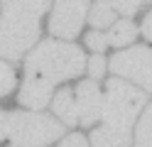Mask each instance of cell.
<instances>
[{
    "label": "cell",
    "instance_id": "cell-1",
    "mask_svg": "<svg viewBox=\"0 0 152 147\" xmlns=\"http://www.w3.org/2000/svg\"><path fill=\"white\" fill-rule=\"evenodd\" d=\"M86 66V56L71 42L47 39L27 56L25 64V81L20 88V103L39 110L49 103L52 88L61 81L81 76Z\"/></svg>",
    "mask_w": 152,
    "mask_h": 147
},
{
    "label": "cell",
    "instance_id": "cell-2",
    "mask_svg": "<svg viewBox=\"0 0 152 147\" xmlns=\"http://www.w3.org/2000/svg\"><path fill=\"white\" fill-rule=\"evenodd\" d=\"M49 0H3L0 12V56L17 61L39 39V20Z\"/></svg>",
    "mask_w": 152,
    "mask_h": 147
},
{
    "label": "cell",
    "instance_id": "cell-3",
    "mask_svg": "<svg viewBox=\"0 0 152 147\" xmlns=\"http://www.w3.org/2000/svg\"><path fill=\"white\" fill-rule=\"evenodd\" d=\"M64 132L61 123L44 113H7L0 110V140H12L17 145L44 147L59 140Z\"/></svg>",
    "mask_w": 152,
    "mask_h": 147
},
{
    "label": "cell",
    "instance_id": "cell-4",
    "mask_svg": "<svg viewBox=\"0 0 152 147\" xmlns=\"http://www.w3.org/2000/svg\"><path fill=\"white\" fill-rule=\"evenodd\" d=\"M106 88L108 91H106V96H103V113H101V118L106 120V125L130 132L135 118L140 115V108L145 105V93H142L140 88L130 86L128 81L118 78V76L110 78Z\"/></svg>",
    "mask_w": 152,
    "mask_h": 147
},
{
    "label": "cell",
    "instance_id": "cell-5",
    "mask_svg": "<svg viewBox=\"0 0 152 147\" xmlns=\"http://www.w3.org/2000/svg\"><path fill=\"white\" fill-rule=\"evenodd\" d=\"M108 66L118 78H128L152 93V49L147 47L123 49L110 59Z\"/></svg>",
    "mask_w": 152,
    "mask_h": 147
},
{
    "label": "cell",
    "instance_id": "cell-6",
    "mask_svg": "<svg viewBox=\"0 0 152 147\" xmlns=\"http://www.w3.org/2000/svg\"><path fill=\"white\" fill-rule=\"evenodd\" d=\"M88 15V0H56L49 17V32L61 39H74Z\"/></svg>",
    "mask_w": 152,
    "mask_h": 147
},
{
    "label": "cell",
    "instance_id": "cell-7",
    "mask_svg": "<svg viewBox=\"0 0 152 147\" xmlns=\"http://www.w3.org/2000/svg\"><path fill=\"white\" fill-rule=\"evenodd\" d=\"M76 110H79L81 125H93L103 113V96L96 81H81L76 86Z\"/></svg>",
    "mask_w": 152,
    "mask_h": 147
},
{
    "label": "cell",
    "instance_id": "cell-8",
    "mask_svg": "<svg viewBox=\"0 0 152 147\" xmlns=\"http://www.w3.org/2000/svg\"><path fill=\"white\" fill-rule=\"evenodd\" d=\"M91 147H130V132L110 125L96 127L91 135Z\"/></svg>",
    "mask_w": 152,
    "mask_h": 147
},
{
    "label": "cell",
    "instance_id": "cell-9",
    "mask_svg": "<svg viewBox=\"0 0 152 147\" xmlns=\"http://www.w3.org/2000/svg\"><path fill=\"white\" fill-rule=\"evenodd\" d=\"M52 108H54V115H56V118H61V123H64V125H76V123H79L76 98H74V93H71V91L61 88V91L54 96Z\"/></svg>",
    "mask_w": 152,
    "mask_h": 147
},
{
    "label": "cell",
    "instance_id": "cell-10",
    "mask_svg": "<svg viewBox=\"0 0 152 147\" xmlns=\"http://www.w3.org/2000/svg\"><path fill=\"white\" fill-rule=\"evenodd\" d=\"M106 37H108V44L125 47V44H130L132 39L137 37V25L132 22V20H118V22L110 25V29L106 32Z\"/></svg>",
    "mask_w": 152,
    "mask_h": 147
},
{
    "label": "cell",
    "instance_id": "cell-11",
    "mask_svg": "<svg viewBox=\"0 0 152 147\" xmlns=\"http://www.w3.org/2000/svg\"><path fill=\"white\" fill-rule=\"evenodd\" d=\"M135 147H152V103L140 115V123L135 130Z\"/></svg>",
    "mask_w": 152,
    "mask_h": 147
},
{
    "label": "cell",
    "instance_id": "cell-12",
    "mask_svg": "<svg viewBox=\"0 0 152 147\" xmlns=\"http://www.w3.org/2000/svg\"><path fill=\"white\" fill-rule=\"evenodd\" d=\"M88 20L96 29H106L115 22V10H110L106 3H96L93 7H88Z\"/></svg>",
    "mask_w": 152,
    "mask_h": 147
},
{
    "label": "cell",
    "instance_id": "cell-13",
    "mask_svg": "<svg viewBox=\"0 0 152 147\" xmlns=\"http://www.w3.org/2000/svg\"><path fill=\"white\" fill-rule=\"evenodd\" d=\"M98 3H106L110 10H118L123 15H132L140 10V5H147L152 0H98Z\"/></svg>",
    "mask_w": 152,
    "mask_h": 147
},
{
    "label": "cell",
    "instance_id": "cell-14",
    "mask_svg": "<svg viewBox=\"0 0 152 147\" xmlns=\"http://www.w3.org/2000/svg\"><path fill=\"white\" fill-rule=\"evenodd\" d=\"M12 88H15V71H12L7 64L0 61V98L7 96Z\"/></svg>",
    "mask_w": 152,
    "mask_h": 147
},
{
    "label": "cell",
    "instance_id": "cell-15",
    "mask_svg": "<svg viewBox=\"0 0 152 147\" xmlns=\"http://www.w3.org/2000/svg\"><path fill=\"white\" fill-rule=\"evenodd\" d=\"M86 47L88 49H93L96 54H103V49L108 47V37L101 32V29H93V32H88L86 34Z\"/></svg>",
    "mask_w": 152,
    "mask_h": 147
},
{
    "label": "cell",
    "instance_id": "cell-16",
    "mask_svg": "<svg viewBox=\"0 0 152 147\" xmlns=\"http://www.w3.org/2000/svg\"><path fill=\"white\" fill-rule=\"evenodd\" d=\"M86 66H88V74L93 78H101L103 74H106V59H103L101 54H96L91 61H86Z\"/></svg>",
    "mask_w": 152,
    "mask_h": 147
},
{
    "label": "cell",
    "instance_id": "cell-17",
    "mask_svg": "<svg viewBox=\"0 0 152 147\" xmlns=\"http://www.w3.org/2000/svg\"><path fill=\"white\" fill-rule=\"evenodd\" d=\"M56 147H88V142H86V137H83V135L74 132V135H66Z\"/></svg>",
    "mask_w": 152,
    "mask_h": 147
},
{
    "label": "cell",
    "instance_id": "cell-18",
    "mask_svg": "<svg viewBox=\"0 0 152 147\" xmlns=\"http://www.w3.org/2000/svg\"><path fill=\"white\" fill-rule=\"evenodd\" d=\"M142 34H145L150 42H152V10L145 15V20H142Z\"/></svg>",
    "mask_w": 152,
    "mask_h": 147
},
{
    "label": "cell",
    "instance_id": "cell-19",
    "mask_svg": "<svg viewBox=\"0 0 152 147\" xmlns=\"http://www.w3.org/2000/svg\"><path fill=\"white\" fill-rule=\"evenodd\" d=\"M10 147H30V145H17V142H12Z\"/></svg>",
    "mask_w": 152,
    "mask_h": 147
}]
</instances>
